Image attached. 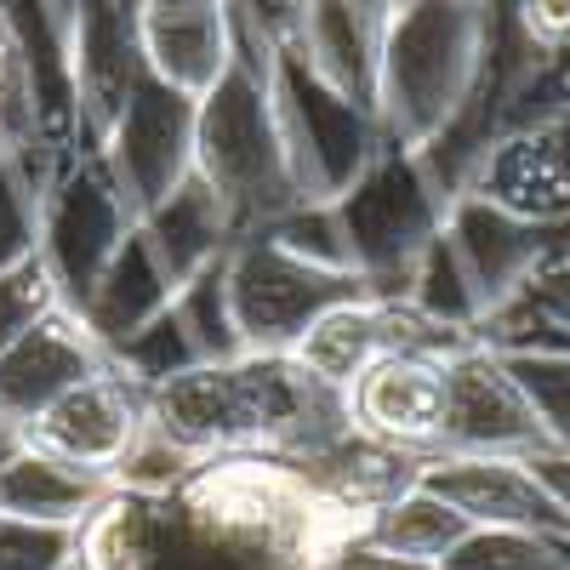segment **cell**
Wrapping results in <instances>:
<instances>
[{"label": "cell", "instance_id": "cell-1", "mask_svg": "<svg viewBox=\"0 0 570 570\" xmlns=\"http://www.w3.org/2000/svg\"><path fill=\"white\" fill-rule=\"evenodd\" d=\"M149 428L188 456H279L303 462L348 434L337 389L308 376L292 354L200 360L142 389Z\"/></svg>", "mask_w": 570, "mask_h": 570}, {"label": "cell", "instance_id": "cell-2", "mask_svg": "<svg viewBox=\"0 0 570 570\" xmlns=\"http://www.w3.org/2000/svg\"><path fill=\"white\" fill-rule=\"evenodd\" d=\"M234 7V58L212 80V91L195 98V171L223 200L234 234H252L274 217H285L303 195L274 120V40L252 0Z\"/></svg>", "mask_w": 570, "mask_h": 570}, {"label": "cell", "instance_id": "cell-3", "mask_svg": "<svg viewBox=\"0 0 570 570\" xmlns=\"http://www.w3.org/2000/svg\"><path fill=\"white\" fill-rule=\"evenodd\" d=\"M491 7L480 0H400L383 46V86H376V126L389 142L422 149L468 104L485 58Z\"/></svg>", "mask_w": 570, "mask_h": 570}, {"label": "cell", "instance_id": "cell-4", "mask_svg": "<svg viewBox=\"0 0 570 570\" xmlns=\"http://www.w3.org/2000/svg\"><path fill=\"white\" fill-rule=\"evenodd\" d=\"M445 212L451 206L434 188V177L422 171L416 149H400V142H383L376 160L331 200V217H337L348 246V268L360 274L371 297L394 303L405 297L422 252L440 240Z\"/></svg>", "mask_w": 570, "mask_h": 570}, {"label": "cell", "instance_id": "cell-5", "mask_svg": "<svg viewBox=\"0 0 570 570\" xmlns=\"http://www.w3.org/2000/svg\"><path fill=\"white\" fill-rule=\"evenodd\" d=\"M223 292L246 354H292L297 337L325 308L365 297V285L343 268H320L297 252H285L274 234L252 228V234H234L223 257Z\"/></svg>", "mask_w": 570, "mask_h": 570}, {"label": "cell", "instance_id": "cell-6", "mask_svg": "<svg viewBox=\"0 0 570 570\" xmlns=\"http://www.w3.org/2000/svg\"><path fill=\"white\" fill-rule=\"evenodd\" d=\"M274 120H279V142H285V160H292L303 200H337L389 142L376 115L354 109L343 91H331L279 40H274Z\"/></svg>", "mask_w": 570, "mask_h": 570}, {"label": "cell", "instance_id": "cell-7", "mask_svg": "<svg viewBox=\"0 0 570 570\" xmlns=\"http://www.w3.org/2000/svg\"><path fill=\"white\" fill-rule=\"evenodd\" d=\"M137 228L126 195L115 188L104 155H69L63 171L46 188L40 206V263L52 274L63 308H80L91 297L98 274L115 263V252L126 246V234Z\"/></svg>", "mask_w": 570, "mask_h": 570}, {"label": "cell", "instance_id": "cell-8", "mask_svg": "<svg viewBox=\"0 0 570 570\" xmlns=\"http://www.w3.org/2000/svg\"><path fill=\"white\" fill-rule=\"evenodd\" d=\"M98 155L126 195L131 217L155 212L166 195L195 177V98L155 75H142L131 86V98L120 104L115 126L104 131Z\"/></svg>", "mask_w": 570, "mask_h": 570}, {"label": "cell", "instance_id": "cell-9", "mask_svg": "<svg viewBox=\"0 0 570 570\" xmlns=\"http://www.w3.org/2000/svg\"><path fill=\"white\" fill-rule=\"evenodd\" d=\"M440 451L462 456H537L548 451V428L497 343L473 337L445 354V428Z\"/></svg>", "mask_w": 570, "mask_h": 570}, {"label": "cell", "instance_id": "cell-10", "mask_svg": "<svg viewBox=\"0 0 570 570\" xmlns=\"http://www.w3.org/2000/svg\"><path fill=\"white\" fill-rule=\"evenodd\" d=\"M445 240L456 246L473 292H480L485 331H491V320L508 314L537 285V274L570 252V223H531V217L502 212L480 195H462L445 212Z\"/></svg>", "mask_w": 570, "mask_h": 570}, {"label": "cell", "instance_id": "cell-11", "mask_svg": "<svg viewBox=\"0 0 570 570\" xmlns=\"http://www.w3.org/2000/svg\"><path fill=\"white\" fill-rule=\"evenodd\" d=\"M445 354L451 348H389L376 365H365L343 389L348 428L389 451L434 456L445 428Z\"/></svg>", "mask_w": 570, "mask_h": 570}, {"label": "cell", "instance_id": "cell-12", "mask_svg": "<svg viewBox=\"0 0 570 570\" xmlns=\"http://www.w3.org/2000/svg\"><path fill=\"white\" fill-rule=\"evenodd\" d=\"M400 0H292L279 46L292 52L365 115H376L383 86V46L394 29Z\"/></svg>", "mask_w": 570, "mask_h": 570}, {"label": "cell", "instance_id": "cell-13", "mask_svg": "<svg viewBox=\"0 0 570 570\" xmlns=\"http://www.w3.org/2000/svg\"><path fill=\"white\" fill-rule=\"evenodd\" d=\"M149 428V405H142V389L131 376H120L115 365L91 371L86 383H75L69 394H58L29 428H23V445L75 462L86 473H104L115 480V468L126 462V451L137 445V434Z\"/></svg>", "mask_w": 570, "mask_h": 570}, {"label": "cell", "instance_id": "cell-14", "mask_svg": "<svg viewBox=\"0 0 570 570\" xmlns=\"http://www.w3.org/2000/svg\"><path fill=\"white\" fill-rule=\"evenodd\" d=\"M63 52L80 115V155H91L115 126L120 104L131 98V86L149 75L137 35V0H80L63 29Z\"/></svg>", "mask_w": 570, "mask_h": 570}, {"label": "cell", "instance_id": "cell-15", "mask_svg": "<svg viewBox=\"0 0 570 570\" xmlns=\"http://www.w3.org/2000/svg\"><path fill=\"white\" fill-rule=\"evenodd\" d=\"M462 195H480L531 223H570V109L502 131L480 155Z\"/></svg>", "mask_w": 570, "mask_h": 570}, {"label": "cell", "instance_id": "cell-16", "mask_svg": "<svg viewBox=\"0 0 570 570\" xmlns=\"http://www.w3.org/2000/svg\"><path fill=\"white\" fill-rule=\"evenodd\" d=\"M416 480L445 497L473 531L480 525H502V531H548V537H570L559 502L542 491V480L531 473L525 456H462V451H434L416 456Z\"/></svg>", "mask_w": 570, "mask_h": 570}, {"label": "cell", "instance_id": "cell-17", "mask_svg": "<svg viewBox=\"0 0 570 570\" xmlns=\"http://www.w3.org/2000/svg\"><path fill=\"white\" fill-rule=\"evenodd\" d=\"M104 365H109V348L91 337L75 308L58 303L0 354V434L18 440L58 394H69L75 383H86Z\"/></svg>", "mask_w": 570, "mask_h": 570}, {"label": "cell", "instance_id": "cell-18", "mask_svg": "<svg viewBox=\"0 0 570 570\" xmlns=\"http://www.w3.org/2000/svg\"><path fill=\"white\" fill-rule=\"evenodd\" d=\"M137 35L149 75L200 98L234 58V7L228 0H137Z\"/></svg>", "mask_w": 570, "mask_h": 570}, {"label": "cell", "instance_id": "cell-19", "mask_svg": "<svg viewBox=\"0 0 570 570\" xmlns=\"http://www.w3.org/2000/svg\"><path fill=\"white\" fill-rule=\"evenodd\" d=\"M109 491H115V480H104V473L58 462V456H46V451H35L23 440L0 445V519L80 531Z\"/></svg>", "mask_w": 570, "mask_h": 570}, {"label": "cell", "instance_id": "cell-20", "mask_svg": "<svg viewBox=\"0 0 570 570\" xmlns=\"http://www.w3.org/2000/svg\"><path fill=\"white\" fill-rule=\"evenodd\" d=\"M137 234L149 240L160 274L171 279V292H183L188 279H200L206 268H217L234 246V223L223 212V200L212 195V183L195 171L177 195H166L155 212L137 217Z\"/></svg>", "mask_w": 570, "mask_h": 570}, {"label": "cell", "instance_id": "cell-21", "mask_svg": "<svg viewBox=\"0 0 570 570\" xmlns=\"http://www.w3.org/2000/svg\"><path fill=\"white\" fill-rule=\"evenodd\" d=\"M171 279L160 274V263H155V252H149V240L131 228L126 234V246L115 252V263L98 274V285H91V297L75 308L80 320H86V331L98 337L109 354L120 348V343H131L142 325H155L166 308H171Z\"/></svg>", "mask_w": 570, "mask_h": 570}, {"label": "cell", "instance_id": "cell-22", "mask_svg": "<svg viewBox=\"0 0 570 570\" xmlns=\"http://www.w3.org/2000/svg\"><path fill=\"white\" fill-rule=\"evenodd\" d=\"M360 531L376 542V548H389V553H400V559H416V564H434L440 570V559L473 531L468 519L445 502V497H434L422 480H411L405 491H394L383 508H371L365 519H360Z\"/></svg>", "mask_w": 570, "mask_h": 570}, {"label": "cell", "instance_id": "cell-23", "mask_svg": "<svg viewBox=\"0 0 570 570\" xmlns=\"http://www.w3.org/2000/svg\"><path fill=\"white\" fill-rule=\"evenodd\" d=\"M400 303L416 308L428 325L451 331V337H485V303H480V292H473L456 246L445 240V228H440V240L422 252V263H416Z\"/></svg>", "mask_w": 570, "mask_h": 570}, {"label": "cell", "instance_id": "cell-24", "mask_svg": "<svg viewBox=\"0 0 570 570\" xmlns=\"http://www.w3.org/2000/svg\"><path fill=\"white\" fill-rule=\"evenodd\" d=\"M171 314L183 325L188 348H195V360H240L246 343H240V325H234V308H228V292H223V263L206 268L200 279H188L183 292L171 297Z\"/></svg>", "mask_w": 570, "mask_h": 570}, {"label": "cell", "instance_id": "cell-25", "mask_svg": "<svg viewBox=\"0 0 570 570\" xmlns=\"http://www.w3.org/2000/svg\"><path fill=\"white\" fill-rule=\"evenodd\" d=\"M531 337H570V252L537 274V285L508 314L491 320L485 343H531Z\"/></svg>", "mask_w": 570, "mask_h": 570}, {"label": "cell", "instance_id": "cell-26", "mask_svg": "<svg viewBox=\"0 0 570 570\" xmlns=\"http://www.w3.org/2000/svg\"><path fill=\"white\" fill-rule=\"evenodd\" d=\"M513 383L525 389V400L537 405L548 445L570 451V354L559 348H502Z\"/></svg>", "mask_w": 570, "mask_h": 570}, {"label": "cell", "instance_id": "cell-27", "mask_svg": "<svg viewBox=\"0 0 570 570\" xmlns=\"http://www.w3.org/2000/svg\"><path fill=\"white\" fill-rule=\"evenodd\" d=\"M40 206L46 188L0 149V274L40 257Z\"/></svg>", "mask_w": 570, "mask_h": 570}, {"label": "cell", "instance_id": "cell-28", "mask_svg": "<svg viewBox=\"0 0 570 570\" xmlns=\"http://www.w3.org/2000/svg\"><path fill=\"white\" fill-rule=\"evenodd\" d=\"M109 365H115L120 376H131L137 389H149V383H160V376H171V371H183V365H200V360H195V348H188L177 314L166 308L155 325H142L131 343H120V348L109 354Z\"/></svg>", "mask_w": 570, "mask_h": 570}, {"label": "cell", "instance_id": "cell-29", "mask_svg": "<svg viewBox=\"0 0 570 570\" xmlns=\"http://www.w3.org/2000/svg\"><path fill=\"white\" fill-rule=\"evenodd\" d=\"M263 234H274L285 252H297V257H308V263H320V268L354 274V268H348V246H343V228H337V217H331V200H297L285 217L263 223ZM354 279H360V274H354Z\"/></svg>", "mask_w": 570, "mask_h": 570}, {"label": "cell", "instance_id": "cell-30", "mask_svg": "<svg viewBox=\"0 0 570 570\" xmlns=\"http://www.w3.org/2000/svg\"><path fill=\"white\" fill-rule=\"evenodd\" d=\"M58 303H63V297H58V285H52V274H46L40 257H29V263H18V268L0 274V354H7L35 320L52 314Z\"/></svg>", "mask_w": 570, "mask_h": 570}, {"label": "cell", "instance_id": "cell-31", "mask_svg": "<svg viewBox=\"0 0 570 570\" xmlns=\"http://www.w3.org/2000/svg\"><path fill=\"white\" fill-rule=\"evenodd\" d=\"M69 559H75V531L0 519V570H69Z\"/></svg>", "mask_w": 570, "mask_h": 570}, {"label": "cell", "instance_id": "cell-32", "mask_svg": "<svg viewBox=\"0 0 570 570\" xmlns=\"http://www.w3.org/2000/svg\"><path fill=\"white\" fill-rule=\"evenodd\" d=\"M308 570H434V564H416V559H400V553H389V548H376L360 525L354 531H337L314 559H308Z\"/></svg>", "mask_w": 570, "mask_h": 570}, {"label": "cell", "instance_id": "cell-33", "mask_svg": "<svg viewBox=\"0 0 570 570\" xmlns=\"http://www.w3.org/2000/svg\"><path fill=\"white\" fill-rule=\"evenodd\" d=\"M508 12L542 58L570 52V0H508Z\"/></svg>", "mask_w": 570, "mask_h": 570}, {"label": "cell", "instance_id": "cell-34", "mask_svg": "<svg viewBox=\"0 0 570 570\" xmlns=\"http://www.w3.org/2000/svg\"><path fill=\"white\" fill-rule=\"evenodd\" d=\"M570 109V52L548 58L525 91V104H519V120L513 126H525V120H542V115H564Z\"/></svg>", "mask_w": 570, "mask_h": 570}, {"label": "cell", "instance_id": "cell-35", "mask_svg": "<svg viewBox=\"0 0 570 570\" xmlns=\"http://www.w3.org/2000/svg\"><path fill=\"white\" fill-rule=\"evenodd\" d=\"M531 462V473L542 480V491L559 502V513H564V525H570V451H559V445H548V451H537V456H525Z\"/></svg>", "mask_w": 570, "mask_h": 570}, {"label": "cell", "instance_id": "cell-36", "mask_svg": "<svg viewBox=\"0 0 570 570\" xmlns=\"http://www.w3.org/2000/svg\"><path fill=\"white\" fill-rule=\"evenodd\" d=\"M497 348H559V354H570V337H531V343H497Z\"/></svg>", "mask_w": 570, "mask_h": 570}, {"label": "cell", "instance_id": "cell-37", "mask_svg": "<svg viewBox=\"0 0 570 570\" xmlns=\"http://www.w3.org/2000/svg\"><path fill=\"white\" fill-rule=\"evenodd\" d=\"M75 7H80V0H46V12H52V23H58V29H69Z\"/></svg>", "mask_w": 570, "mask_h": 570}, {"label": "cell", "instance_id": "cell-38", "mask_svg": "<svg viewBox=\"0 0 570 570\" xmlns=\"http://www.w3.org/2000/svg\"><path fill=\"white\" fill-rule=\"evenodd\" d=\"M69 570H91V564H86V559H80V553H75V559H69Z\"/></svg>", "mask_w": 570, "mask_h": 570}, {"label": "cell", "instance_id": "cell-39", "mask_svg": "<svg viewBox=\"0 0 570 570\" xmlns=\"http://www.w3.org/2000/svg\"><path fill=\"white\" fill-rule=\"evenodd\" d=\"M0 40H7V12H0Z\"/></svg>", "mask_w": 570, "mask_h": 570}, {"label": "cell", "instance_id": "cell-40", "mask_svg": "<svg viewBox=\"0 0 570 570\" xmlns=\"http://www.w3.org/2000/svg\"><path fill=\"white\" fill-rule=\"evenodd\" d=\"M480 7H491V0H480Z\"/></svg>", "mask_w": 570, "mask_h": 570}]
</instances>
